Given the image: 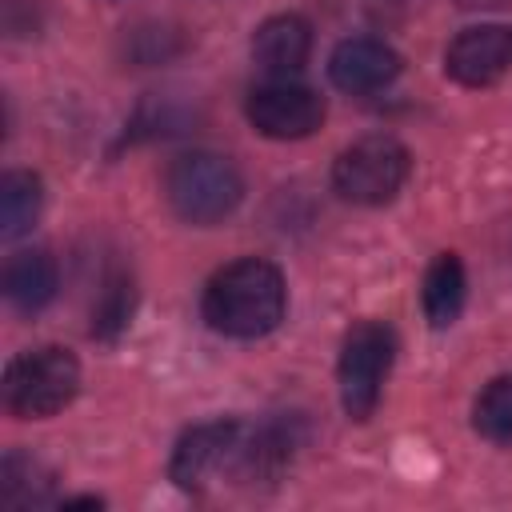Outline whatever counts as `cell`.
I'll return each instance as SVG.
<instances>
[{
    "mask_svg": "<svg viewBox=\"0 0 512 512\" xmlns=\"http://www.w3.org/2000/svg\"><path fill=\"white\" fill-rule=\"evenodd\" d=\"M308 52H312V28H308V20L296 16V12L268 16V20L256 28V36H252V56H256V64H260L264 72H272V76H292V72H300L304 60H308Z\"/></svg>",
    "mask_w": 512,
    "mask_h": 512,
    "instance_id": "cell-10",
    "label": "cell"
},
{
    "mask_svg": "<svg viewBox=\"0 0 512 512\" xmlns=\"http://www.w3.org/2000/svg\"><path fill=\"white\" fill-rule=\"evenodd\" d=\"M80 392V364L68 348L44 344L20 352L4 368V408L16 420H44L72 404Z\"/></svg>",
    "mask_w": 512,
    "mask_h": 512,
    "instance_id": "cell-3",
    "label": "cell"
},
{
    "mask_svg": "<svg viewBox=\"0 0 512 512\" xmlns=\"http://www.w3.org/2000/svg\"><path fill=\"white\" fill-rule=\"evenodd\" d=\"M444 72L464 88H488L512 72V28L508 24H476L464 28L448 52Z\"/></svg>",
    "mask_w": 512,
    "mask_h": 512,
    "instance_id": "cell-8",
    "label": "cell"
},
{
    "mask_svg": "<svg viewBox=\"0 0 512 512\" xmlns=\"http://www.w3.org/2000/svg\"><path fill=\"white\" fill-rule=\"evenodd\" d=\"M52 472L28 456V452H8L0 464V504L4 508H28V504H44L48 488H52Z\"/></svg>",
    "mask_w": 512,
    "mask_h": 512,
    "instance_id": "cell-14",
    "label": "cell"
},
{
    "mask_svg": "<svg viewBox=\"0 0 512 512\" xmlns=\"http://www.w3.org/2000/svg\"><path fill=\"white\" fill-rule=\"evenodd\" d=\"M244 112H248V124L268 140H304L324 124V100L312 88L292 84L288 76L260 84L248 96Z\"/></svg>",
    "mask_w": 512,
    "mask_h": 512,
    "instance_id": "cell-7",
    "label": "cell"
},
{
    "mask_svg": "<svg viewBox=\"0 0 512 512\" xmlns=\"http://www.w3.org/2000/svg\"><path fill=\"white\" fill-rule=\"evenodd\" d=\"M56 260L44 252V248H24V252H12L8 264H4V296L12 308L20 312H40L52 296H56Z\"/></svg>",
    "mask_w": 512,
    "mask_h": 512,
    "instance_id": "cell-11",
    "label": "cell"
},
{
    "mask_svg": "<svg viewBox=\"0 0 512 512\" xmlns=\"http://www.w3.org/2000/svg\"><path fill=\"white\" fill-rule=\"evenodd\" d=\"M244 424L236 420H212V424H196L180 436L176 452H172V480L180 488H204L208 480H216L220 472L240 476V456H244Z\"/></svg>",
    "mask_w": 512,
    "mask_h": 512,
    "instance_id": "cell-6",
    "label": "cell"
},
{
    "mask_svg": "<svg viewBox=\"0 0 512 512\" xmlns=\"http://www.w3.org/2000/svg\"><path fill=\"white\" fill-rule=\"evenodd\" d=\"M460 8H504V4H512V0H456Z\"/></svg>",
    "mask_w": 512,
    "mask_h": 512,
    "instance_id": "cell-18",
    "label": "cell"
},
{
    "mask_svg": "<svg viewBox=\"0 0 512 512\" xmlns=\"http://www.w3.org/2000/svg\"><path fill=\"white\" fill-rule=\"evenodd\" d=\"M408 148L392 136H364L348 144L332 164V188L352 204H388L408 180Z\"/></svg>",
    "mask_w": 512,
    "mask_h": 512,
    "instance_id": "cell-5",
    "label": "cell"
},
{
    "mask_svg": "<svg viewBox=\"0 0 512 512\" xmlns=\"http://www.w3.org/2000/svg\"><path fill=\"white\" fill-rule=\"evenodd\" d=\"M40 204H44L40 176H32V172H24V168L4 172V180H0V236H4V240L24 236V232L36 224Z\"/></svg>",
    "mask_w": 512,
    "mask_h": 512,
    "instance_id": "cell-13",
    "label": "cell"
},
{
    "mask_svg": "<svg viewBox=\"0 0 512 512\" xmlns=\"http://www.w3.org/2000/svg\"><path fill=\"white\" fill-rule=\"evenodd\" d=\"M472 424L492 444H512V376H496L472 408Z\"/></svg>",
    "mask_w": 512,
    "mask_h": 512,
    "instance_id": "cell-15",
    "label": "cell"
},
{
    "mask_svg": "<svg viewBox=\"0 0 512 512\" xmlns=\"http://www.w3.org/2000/svg\"><path fill=\"white\" fill-rule=\"evenodd\" d=\"M392 356H396V336L388 324L380 320H360L348 328L344 344H340V404L348 412V420H368L380 404V388L392 372Z\"/></svg>",
    "mask_w": 512,
    "mask_h": 512,
    "instance_id": "cell-4",
    "label": "cell"
},
{
    "mask_svg": "<svg viewBox=\"0 0 512 512\" xmlns=\"http://www.w3.org/2000/svg\"><path fill=\"white\" fill-rule=\"evenodd\" d=\"M464 296H468V276H464V264L456 252H440L428 272H424V316L432 328H448L456 324L460 308H464Z\"/></svg>",
    "mask_w": 512,
    "mask_h": 512,
    "instance_id": "cell-12",
    "label": "cell"
},
{
    "mask_svg": "<svg viewBox=\"0 0 512 512\" xmlns=\"http://www.w3.org/2000/svg\"><path fill=\"white\" fill-rule=\"evenodd\" d=\"M288 308V288L276 264L260 256H244L224 264L200 300V312L212 332L232 336V340H256L280 328Z\"/></svg>",
    "mask_w": 512,
    "mask_h": 512,
    "instance_id": "cell-1",
    "label": "cell"
},
{
    "mask_svg": "<svg viewBox=\"0 0 512 512\" xmlns=\"http://www.w3.org/2000/svg\"><path fill=\"white\" fill-rule=\"evenodd\" d=\"M164 196L188 224H220L244 200V180L228 156L184 152L164 172Z\"/></svg>",
    "mask_w": 512,
    "mask_h": 512,
    "instance_id": "cell-2",
    "label": "cell"
},
{
    "mask_svg": "<svg viewBox=\"0 0 512 512\" xmlns=\"http://www.w3.org/2000/svg\"><path fill=\"white\" fill-rule=\"evenodd\" d=\"M132 308H136V288H132V280H128L124 272L108 276V284H104V292H100V300H96V308H92V336L116 340V336L128 328Z\"/></svg>",
    "mask_w": 512,
    "mask_h": 512,
    "instance_id": "cell-16",
    "label": "cell"
},
{
    "mask_svg": "<svg viewBox=\"0 0 512 512\" xmlns=\"http://www.w3.org/2000/svg\"><path fill=\"white\" fill-rule=\"evenodd\" d=\"M396 72H400V56L384 40H372V36L340 40L328 56V80L352 96H364V92L392 84Z\"/></svg>",
    "mask_w": 512,
    "mask_h": 512,
    "instance_id": "cell-9",
    "label": "cell"
},
{
    "mask_svg": "<svg viewBox=\"0 0 512 512\" xmlns=\"http://www.w3.org/2000/svg\"><path fill=\"white\" fill-rule=\"evenodd\" d=\"M64 508H104L100 496H76V500H64Z\"/></svg>",
    "mask_w": 512,
    "mask_h": 512,
    "instance_id": "cell-17",
    "label": "cell"
}]
</instances>
